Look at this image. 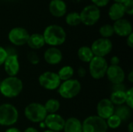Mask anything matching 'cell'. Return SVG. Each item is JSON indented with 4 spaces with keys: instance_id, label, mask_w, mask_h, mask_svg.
<instances>
[{
    "instance_id": "cell-1",
    "label": "cell",
    "mask_w": 133,
    "mask_h": 132,
    "mask_svg": "<svg viewBox=\"0 0 133 132\" xmlns=\"http://www.w3.org/2000/svg\"><path fill=\"white\" fill-rule=\"evenodd\" d=\"M44 42L51 47H58L66 40V32L64 28L57 24L48 26L42 33Z\"/></svg>"
},
{
    "instance_id": "cell-2",
    "label": "cell",
    "mask_w": 133,
    "mask_h": 132,
    "mask_svg": "<svg viewBox=\"0 0 133 132\" xmlns=\"http://www.w3.org/2000/svg\"><path fill=\"white\" fill-rule=\"evenodd\" d=\"M22 80L16 76H8L0 82V93L6 98H15L23 91Z\"/></svg>"
},
{
    "instance_id": "cell-3",
    "label": "cell",
    "mask_w": 133,
    "mask_h": 132,
    "mask_svg": "<svg viewBox=\"0 0 133 132\" xmlns=\"http://www.w3.org/2000/svg\"><path fill=\"white\" fill-rule=\"evenodd\" d=\"M82 86L79 80L71 79L61 82L58 88V93L63 99L69 100L78 96L81 91Z\"/></svg>"
},
{
    "instance_id": "cell-4",
    "label": "cell",
    "mask_w": 133,
    "mask_h": 132,
    "mask_svg": "<svg viewBox=\"0 0 133 132\" xmlns=\"http://www.w3.org/2000/svg\"><path fill=\"white\" fill-rule=\"evenodd\" d=\"M26 118L32 123L44 122L48 113L43 104L39 103H30L24 109Z\"/></svg>"
},
{
    "instance_id": "cell-5",
    "label": "cell",
    "mask_w": 133,
    "mask_h": 132,
    "mask_svg": "<svg viewBox=\"0 0 133 132\" xmlns=\"http://www.w3.org/2000/svg\"><path fill=\"white\" fill-rule=\"evenodd\" d=\"M19 119V112L16 107L11 103H2L0 105V125L12 126Z\"/></svg>"
},
{
    "instance_id": "cell-6",
    "label": "cell",
    "mask_w": 133,
    "mask_h": 132,
    "mask_svg": "<svg viewBox=\"0 0 133 132\" xmlns=\"http://www.w3.org/2000/svg\"><path fill=\"white\" fill-rule=\"evenodd\" d=\"M83 132H107L108 125L106 121L97 115L87 117L82 122Z\"/></svg>"
},
{
    "instance_id": "cell-7",
    "label": "cell",
    "mask_w": 133,
    "mask_h": 132,
    "mask_svg": "<svg viewBox=\"0 0 133 132\" xmlns=\"http://www.w3.org/2000/svg\"><path fill=\"white\" fill-rule=\"evenodd\" d=\"M108 64L105 58L94 56L89 62V71L94 79H101L106 75Z\"/></svg>"
},
{
    "instance_id": "cell-8",
    "label": "cell",
    "mask_w": 133,
    "mask_h": 132,
    "mask_svg": "<svg viewBox=\"0 0 133 132\" xmlns=\"http://www.w3.org/2000/svg\"><path fill=\"white\" fill-rule=\"evenodd\" d=\"M101 10L100 8L91 4L85 6L79 12V16L81 19V23L86 26H90L95 25L101 18Z\"/></svg>"
},
{
    "instance_id": "cell-9",
    "label": "cell",
    "mask_w": 133,
    "mask_h": 132,
    "mask_svg": "<svg viewBox=\"0 0 133 132\" xmlns=\"http://www.w3.org/2000/svg\"><path fill=\"white\" fill-rule=\"evenodd\" d=\"M40 86L47 90H55L59 87L62 81L57 73L54 72H44L38 78Z\"/></svg>"
},
{
    "instance_id": "cell-10",
    "label": "cell",
    "mask_w": 133,
    "mask_h": 132,
    "mask_svg": "<svg viewBox=\"0 0 133 132\" xmlns=\"http://www.w3.org/2000/svg\"><path fill=\"white\" fill-rule=\"evenodd\" d=\"M90 48L94 56L104 58L111 52L113 49V44L110 39L101 37L93 42Z\"/></svg>"
},
{
    "instance_id": "cell-11",
    "label": "cell",
    "mask_w": 133,
    "mask_h": 132,
    "mask_svg": "<svg viewBox=\"0 0 133 132\" xmlns=\"http://www.w3.org/2000/svg\"><path fill=\"white\" fill-rule=\"evenodd\" d=\"M30 33L23 27L16 26L11 29L8 33L9 42L15 46H23L27 43Z\"/></svg>"
},
{
    "instance_id": "cell-12",
    "label": "cell",
    "mask_w": 133,
    "mask_h": 132,
    "mask_svg": "<svg viewBox=\"0 0 133 132\" xmlns=\"http://www.w3.org/2000/svg\"><path fill=\"white\" fill-rule=\"evenodd\" d=\"M65 120L58 114H50L45 117L44 123L48 130L55 132L63 131Z\"/></svg>"
},
{
    "instance_id": "cell-13",
    "label": "cell",
    "mask_w": 133,
    "mask_h": 132,
    "mask_svg": "<svg viewBox=\"0 0 133 132\" xmlns=\"http://www.w3.org/2000/svg\"><path fill=\"white\" fill-rule=\"evenodd\" d=\"M115 105L108 98H104L101 100L97 105V116L106 121L115 114Z\"/></svg>"
},
{
    "instance_id": "cell-14",
    "label": "cell",
    "mask_w": 133,
    "mask_h": 132,
    "mask_svg": "<svg viewBox=\"0 0 133 132\" xmlns=\"http://www.w3.org/2000/svg\"><path fill=\"white\" fill-rule=\"evenodd\" d=\"M106 76L113 84H121L125 79V73L123 68L119 65H110L108 68Z\"/></svg>"
},
{
    "instance_id": "cell-15",
    "label": "cell",
    "mask_w": 133,
    "mask_h": 132,
    "mask_svg": "<svg viewBox=\"0 0 133 132\" xmlns=\"http://www.w3.org/2000/svg\"><path fill=\"white\" fill-rule=\"evenodd\" d=\"M112 26L115 33L122 37H127L129 34L132 33V23L127 19L122 18L121 19L115 21Z\"/></svg>"
},
{
    "instance_id": "cell-16",
    "label": "cell",
    "mask_w": 133,
    "mask_h": 132,
    "mask_svg": "<svg viewBox=\"0 0 133 132\" xmlns=\"http://www.w3.org/2000/svg\"><path fill=\"white\" fill-rule=\"evenodd\" d=\"M4 69L9 76H16L19 72L20 65L19 61V58L17 54L8 55L4 64Z\"/></svg>"
},
{
    "instance_id": "cell-17",
    "label": "cell",
    "mask_w": 133,
    "mask_h": 132,
    "mask_svg": "<svg viewBox=\"0 0 133 132\" xmlns=\"http://www.w3.org/2000/svg\"><path fill=\"white\" fill-rule=\"evenodd\" d=\"M63 58L62 53L60 49L56 47H51L48 48L44 53V59L48 65H58Z\"/></svg>"
},
{
    "instance_id": "cell-18",
    "label": "cell",
    "mask_w": 133,
    "mask_h": 132,
    "mask_svg": "<svg viewBox=\"0 0 133 132\" xmlns=\"http://www.w3.org/2000/svg\"><path fill=\"white\" fill-rule=\"evenodd\" d=\"M48 9L50 13L57 18H61L66 14L67 5L63 0H51Z\"/></svg>"
},
{
    "instance_id": "cell-19",
    "label": "cell",
    "mask_w": 133,
    "mask_h": 132,
    "mask_svg": "<svg viewBox=\"0 0 133 132\" xmlns=\"http://www.w3.org/2000/svg\"><path fill=\"white\" fill-rule=\"evenodd\" d=\"M125 15V12L124 9V6L122 3L115 2L110 6L108 9V16L114 22L122 19Z\"/></svg>"
},
{
    "instance_id": "cell-20",
    "label": "cell",
    "mask_w": 133,
    "mask_h": 132,
    "mask_svg": "<svg viewBox=\"0 0 133 132\" xmlns=\"http://www.w3.org/2000/svg\"><path fill=\"white\" fill-rule=\"evenodd\" d=\"M63 131L64 132H83L82 122L79 119L71 117L65 120Z\"/></svg>"
},
{
    "instance_id": "cell-21",
    "label": "cell",
    "mask_w": 133,
    "mask_h": 132,
    "mask_svg": "<svg viewBox=\"0 0 133 132\" xmlns=\"http://www.w3.org/2000/svg\"><path fill=\"white\" fill-rule=\"evenodd\" d=\"M27 45L32 50H38L42 48L45 45L44 37L41 33H35L30 34L29 39L27 40Z\"/></svg>"
},
{
    "instance_id": "cell-22",
    "label": "cell",
    "mask_w": 133,
    "mask_h": 132,
    "mask_svg": "<svg viewBox=\"0 0 133 132\" xmlns=\"http://www.w3.org/2000/svg\"><path fill=\"white\" fill-rule=\"evenodd\" d=\"M77 55H78L79 59L81 61L86 62V63H89L94 57V54L90 47H88V46L80 47L77 51Z\"/></svg>"
},
{
    "instance_id": "cell-23",
    "label": "cell",
    "mask_w": 133,
    "mask_h": 132,
    "mask_svg": "<svg viewBox=\"0 0 133 132\" xmlns=\"http://www.w3.org/2000/svg\"><path fill=\"white\" fill-rule=\"evenodd\" d=\"M132 109L129 107L127 105L123 104L115 109V114L117 115L122 120V121H125L130 119L132 116Z\"/></svg>"
},
{
    "instance_id": "cell-24",
    "label": "cell",
    "mask_w": 133,
    "mask_h": 132,
    "mask_svg": "<svg viewBox=\"0 0 133 132\" xmlns=\"http://www.w3.org/2000/svg\"><path fill=\"white\" fill-rule=\"evenodd\" d=\"M57 74L61 81H66L72 79V76L74 75V69L70 65H65L59 69Z\"/></svg>"
},
{
    "instance_id": "cell-25",
    "label": "cell",
    "mask_w": 133,
    "mask_h": 132,
    "mask_svg": "<svg viewBox=\"0 0 133 132\" xmlns=\"http://www.w3.org/2000/svg\"><path fill=\"white\" fill-rule=\"evenodd\" d=\"M111 103L116 106H121L125 103V92L112 91L110 99Z\"/></svg>"
},
{
    "instance_id": "cell-26",
    "label": "cell",
    "mask_w": 133,
    "mask_h": 132,
    "mask_svg": "<svg viewBox=\"0 0 133 132\" xmlns=\"http://www.w3.org/2000/svg\"><path fill=\"white\" fill-rule=\"evenodd\" d=\"M44 107L48 114H56V112L60 109V102L57 99H49L46 101Z\"/></svg>"
},
{
    "instance_id": "cell-27",
    "label": "cell",
    "mask_w": 133,
    "mask_h": 132,
    "mask_svg": "<svg viewBox=\"0 0 133 132\" xmlns=\"http://www.w3.org/2000/svg\"><path fill=\"white\" fill-rule=\"evenodd\" d=\"M65 23L70 26H76L81 23L79 12H71L65 16Z\"/></svg>"
},
{
    "instance_id": "cell-28",
    "label": "cell",
    "mask_w": 133,
    "mask_h": 132,
    "mask_svg": "<svg viewBox=\"0 0 133 132\" xmlns=\"http://www.w3.org/2000/svg\"><path fill=\"white\" fill-rule=\"evenodd\" d=\"M99 33L101 36L102 38H108L112 37L115 33L114 29L112 25L111 24H104L101 26L99 29Z\"/></svg>"
},
{
    "instance_id": "cell-29",
    "label": "cell",
    "mask_w": 133,
    "mask_h": 132,
    "mask_svg": "<svg viewBox=\"0 0 133 132\" xmlns=\"http://www.w3.org/2000/svg\"><path fill=\"white\" fill-rule=\"evenodd\" d=\"M122 123V120L115 114L106 120V124L108 125V128H109L111 129H116V128H119L121 126Z\"/></svg>"
},
{
    "instance_id": "cell-30",
    "label": "cell",
    "mask_w": 133,
    "mask_h": 132,
    "mask_svg": "<svg viewBox=\"0 0 133 132\" xmlns=\"http://www.w3.org/2000/svg\"><path fill=\"white\" fill-rule=\"evenodd\" d=\"M125 103L126 105L133 109V88L131 87L125 91Z\"/></svg>"
},
{
    "instance_id": "cell-31",
    "label": "cell",
    "mask_w": 133,
    "mask_h": 132,
    "mask_svg": "<svg viewBox=\"0 0 133 132\" xmlns=\"http://www.w3.org/2000/svg\"><path fill=\"white\" fill-rule=\"evenodd\" d=\"M26 57H27L28 61L32 65H37L40 62V58H39L38 54L34 51H31L28 52Z\"/></svg>"
},
{
    "instance_id": "cell-32",
    "label": "cell",
    "mask_w": 133,
    "mask_h": 132,
    "mask_svg": "<svg viewBox=\"0 0 133 132\" xmlns=\"http://www.w3.org/2000/svg\"><path fill=\"white\" fill-rule=\"evenodd\" d=\"M124 9L125 12V14H128L129 16H132L133 14V1L132 0H127L123 4Z\"/></svg>"
},
{
    "instance_id": "cell-33",
    "label": "cell",
    "mask_w": 133,
    "mask_h": 132,
    "mask_svg": "<svg viewBox=\"0 0 133 132\" xmlns=\"http://www.w3.org/2000/svg\"><path fill=\"white\" fill-rule=\"evenodd\" d=\"M91 2H92L93 5L100 8V7L106 6L109 3L110 0H91Z\"/></svg>"
},
{
    "instance_id": "cell-34",
    "label": "cell",
    "mask_w": 133,
    "mask_h": 132,
    "mask_svg": "<svg viewBox=\"0 0 133 132\" xmlns=\"http://www.w3.org/2000/svg\"><path fill=\"white\" fill-rule=\"evenodd\" d=\"M7 52L5 51V48L0 46V66L3 65L6 58H7Z\"/></svg>"
},
{
    "instance_id": "cell-35",
    "label": "cell",
    "mask_w": 133,
    "mask_h": 132,
    "mask_svg": "<svg viewBox=\"0 0 133 132\" xmlns=\"http://www.w3.org/2000/svg\"><path fill=\"white\" fill-rule=\"evenodd\" d=\"M127 89L125 88V86L123 83L121 84H115L112 86V91H124L125 92Z\"/></svg>"
},
{
    "instance_id": "cell-36",
    "label": "cell",
    "mask_w": 133,
    "mask_h": 132,
    "mask_svg": "<svg viewBox=\"0 0 133 132\" xmlns=\"http://www.w3.org/2000/svg\"><path fill=\"white\" fill-rule=\"evenodd\" d=\"M126 44H127V45L130 48H132L133 47V33H132L131 34H129L127 37V38H126Z\"/></svg>"
},
{
    "instance_id": "cell-37",
    "label": "cell",
    "mask_w": 133,
    "mask_h": 132,
    "mask_svg": "<svg viewBox=\"0 0 133 132\" xmlns=\"http://www.w3.org/2000/svg\"><path fill=\"white\" fill-rule=\"evenodd\" d=\"M111 65H119L120 58L118 56H113L111 58Z\"/></svg>"
},
{
    "instance_id": "cell-38",
    "label": "cell",
    "mask_w": 133,
    "mask_h": 132,
    "mask_svg": "<svg viewBox=\"0 0 133 132\" xmlns=\"http://www.w3.org/2000/svg\"><path fill=\"white\" fill-rule=\"evenodd\" d=\"M77 73L79 77H85L87 75V70L83 67H79L77 71Z\"/></svg>"
},
{
    "instance_id": "cell-39",
    "label": "cell",
    "mask_w": 133,
    "mask_h": 132,
    "mask_svg": "<svg viewBox=\"0 0 133 132\" xmlns=\"http://www.w3.org/2000/svg\"><path fill=\"white\" fill-rule=\"evenodd\" d=\"M127 79L129 82L132 83L133 82V71H130V72L129 73L128 76H127Z\"/></svg>"
},
{
    "instance_id": "cell-40",
    "label": "cell",
    "mask_w": 133,
    "mask_h": 132,
    "mask_svg": "<svg viewBox=\"0 0 133 132\" xmlns=\"http://www.w3.org/2000/svg\"><path fill=\"white\" fill-rule=\"evenodd\" d=\"M23 132H39L35 128H34V127H29V128H26L24 131Z\"/></svg>"
},
{
    "instance_id": "cell-41",
    "label": "cell",
    "mask_w": 133,
    "mask_h": 132,
    "mask_svg": "<svg viewBox=\"0 0 133 132\" xmlns=\"http://www.w3.org/2000/svg\"><path fill=\"white\" fill-rule=\"evenodd\" d=\"M5 132H22L19 129H18V128H13V127H12V128H9Z\"/></svg>"
},
{
    "instance_id": "cell-42",
    "label": "cell",
    "mask_w": 133,
    "mask_h": 132,
    "mask_svg": "<svg viewBox=\"0 0 133 132\" xmlns=\"http://www.w3.org/2000/svg\"><path fill=\"white\" fill-rule=\"evenodd\" d=\"M128 131L129 132H133V123L132 122H130L128 125Z\"/></svg>"
},
{
    "instance_id": "cell-43",
    "label": "cell",
    "mask_w": 133,
    "mask_h": 132,
    "mask_svg": "<svg viewBox=\"0 0 133 132\" xmlns=\"http://www.w3.org/2000/svg\"><path fill=\"white\" fill-rule=\"evenodd\" d=\"M115 1V2H118V3H122V4H123L125 2H126L127 0H114Z\"/></svg>"
},
{
    "instance_id": "cell-44",
    "label": "cell",
    "mask_w": 133,
    "mask_h": 132,
    "mask_svg": "<svg viewBox=\"0 0 133 132\" xmlns=\"http://www.w3.org/2000/svg\"><path fill=\"white\" fill-rule=\"evenodd\" d=\"M43 132H55V131H51V130H45L44 131H43Z\"/></svg>"
},
{
    "instance_id": "cell-45",
    "label": "cell",
    "mask_w": 133,
    "mask_h": 132,
    "mask_svg": "<svg viewBox=\"0 0 133 132\" xmlns=\"http://www.w3.org/2000/svg\"><path fill=\"white\" fill-rule=\"evenodd\" d=\"M0 132H1V131H0Z\"/></svg>"
}]
</instances>
